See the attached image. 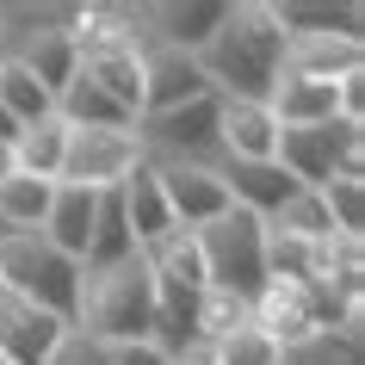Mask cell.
<instances>
[{
    "mask_svg": "<svg viewBox=\"0 0 365 365\" xmlns=\"http://www.w3.org/2000/svg\"><path fill=\"white\" fill-rule=\"evenodd\" d=\"M198 68L211 75L217 99H254L267 106L285 75V31L272 25L267 0H235L223 31L198 50Z\"/></svg>",
    "mask_w": 365,
    "mask_h": 365,
    "instance_id": "1",
    "label": "cell"
},
{
    "mask_svg": "<svg viewBox=\"0 0 365 365\" xmlns=\"http://www.w3.org/2000/svg\"><path fill=\"white\" fill-rule=\"evenodd\" d=\"M75 334H87L93 346H136L155 341V279L143 267V254H130L124 267L81 279V322Z\"/></svg>",
    "mask_w": 365,
    "mask_h": 365,
    "instance_id": "2",
    "label": "cell"
},
{
    "mask_svg": "<svg viewBox=\"0 0 365 365\" xmlns=\"http://www.w3.org/2000/svg\"><path fill=\"white\" fill-rule=\"evenodd\" d=\"M0 291L43 309V316H56V322H68V328L81 322V267L68 254H56L38 230L0 235Z\"/></svg>",
    "mask_w": 365,
    "mask_h": 365,
    "instance_id": "3",
    "label": "cell"
},
{
    "mask_svg": "<svg viewBox=\"0 0 365 365\" xmlns=\"http://www.w3.org/2000/svg\"><path fill=\"white\" fill-rule=\"evenodd\" d=\"M198 242V260H205V285L211 291H230L254 309V297L267 291V223L248 211H223L217 223L192 235Z\"/></svg>",
    "mask_w": 365,
    "mask_h": 365,
    "instance_id": "4",
    "label": "cell"
},
{
    "mask_svg": "<svg viewBox=\"0 0 365 365\" xmlns=\"http://www.w3.org/2000/svg\"><path fill=\"white\" fill-rule=\"evenodd\" d=\"M136 143H143V161L217 168L223 161V106L211 93V99L180 106V112H149V118H136Z\"/></svg>",
    "mask_w": 365,
    "mask_h": 365,
    "instance_id": "5",
    "label": "cell"
},
{
    "mask_svg": "<svg viewBox=\"0 0 365 365\" xmlns=\"http://www.w3.org/2000/svg\"><path fill=\"white\" fill-rule=\"evenodd\" d=\"M143 161L136 130H68V155H62L56 186H87V192H112L130 180V168Z\"/></svg>",
    "mask_w": 365,
    "mask_h": 365,
    "instance_id": "6",
    "label": "cell"
},
{
    "mask_svg": "<svg viewBox=\"0 0 365 365\" xmlns=\"http://www.w3.org/2000/svg\"><path fill=\"white\" fill-rule=\"evenodd\" d=\"M346 143H365V124H346V118H334V124H316V130H279V168L297 180V186H328L334 180V161H341Z\"/></svg>",
    "mask_w": 365,
    "mask_h": 365,
    "instance_id": "7",
    "label": "cell"
},
{
    "mask_svg": "<svg viewBox=\"0 0 365 365\" xmlns=\"http://www.w3.org/2000/svg\"><path fill=\"white\" fill-rule=\"evenodd\" d=\"M155 180H161V198H168L173 211V230H205V223H217V217L230 211V192H223V180H217V168H180V161H149Z\"/></svg>",
    "mask_w": 365,
    "mask_h": 365,
    "instance_id": "8",
    "label": "cell"
},
{
    "mask_svg": "<svg viewBox=\"0 0 365 365\" xmlns=\"http://www.w3.org/2000/svg\"><path fill=\"white\" fill-rule=\"evenodd\" d=\"M211 75L198 68V56H180V50H161V43H143V118L149 112H180L192 99H211Z\"/></svg>",
    "mask_w": 365,
    "mask_h": 365,
    "instance_id": "9",
    "label": "cell"
},
{
    "mask_svg": "<svg viewBox=\"0 0 365 365\" xmlns=\"http://www.w3.org/2000/svg\"><path fill=\"white\" fill-rule=\"evenodd\" d=\"M68 334H75L68 322H56V316H43V309L0 291V359L6 365H50L68 346Z\"/></svg>",
    "mask_w": 365,
    "mask_h": 365,
    "instance_id": "10",
    "label": "cell"
},
{
    "mask_svg": "<svg viewBox=\"0 0 365 365\" xmlns=\"http://www.w3.org/2000/svg\"><path fill=\"white\" fill-rule=\"evenodd\" d=\"M223 19H230V0H186V6H149L143 13V25H155L149 43L180 50V56H198L223 31Z\"/></svg>",
    "mask_w": 365,
    "mask_h": 365,
    "instance_id": "11",
    "label": "cell"
},
{
    "mask_svg": "<svg viewBox=\"0 0 365 365\" xmlns=\"http://www.w3.org/2000/svg\"><path fill=\"white\" fill-rule=\"evenodd\" d=\"M217 180H223V192H230L235 211L260 217V223L279 217V205L297 192V180H291L279 161H217Z\"/></svg>",
    "mask_w": 365,
    "mask_h": 365,
    "instance_id": "12",
    "label": "cell"
},
{
    "mask_svg": "<svg viewBox=\"0 0 365 365\" xmlns=\"http://www.w3.org/2000/svg\"><path fill=\"white\" fill-rule=\"evenodd\" d=\"M267 112L279 118V130H316L341 118V87L334 81H304V75H279Z\"/></svg>",
    "mask_w": 365,
    "mask_h": 365,
    "instance_id": "13",
    "label": "cell"
},
{
    "mask_svg": "<svg viewBox=\"0 0 365 365\" xmlns=\"http://www.w3.org/2000/svg\"><path fill=\"white\" fill-rule=\"evenodd\" d=\"M285 75L341 87V81L365 75V43L359 38H285Z\"/></svg>",
    "mask_w": 365,
    "mask_h": 365,
    "instance_id": "14",
    "label": "cell"
},
{
    "mask_svg": "<svg viewBox=\"0 0 365 365\" xmlns=\"http://www.w3.org/2000/svg\"><path fill=\"white\" fill-rule=\"evenodd\" d=\"M272 25L285 31V38H359L365 13L353 6V0H267Z\"/></svg>",
    "mask_w": 365,
    "mask_h": 365,
    "instance_id": "15",
    "label": "cell"
},
{
    "mask_svg": "<svg viewBox=\"0 0 365 365\" xmlns=\"http://www.w3.org/2000/svg\"><path fill=\"white\" fill-rule=\"evenodd\" d=\"M75 19V13H68ZM6 62H19V68H31L38 75V87L50 99L75 81V68H81V56H75V38H68V25H50V31H25V43L19 50H6Z\"/></svg>",
    "mask_w": 365,
    "mask_h": 365,
    "instance_id": "16",
    "label": "cell"
},
{
    "mask_svg": "<svg viewBox=\"0 0 365 365\" xmlns=\"http://www.w3.org/2000/svg\"><path fill=\"white\" fill-rule=\"evenodd\" d=\"M223 106V161H272L279 155V118L254 99H217Z\"/></svg>",
    "mask_w": 365,
    "mask_h": 365,
    "instance_id": "17",
    "label": "cell"
},
{
    "mask_svg": "<svg viewBox=\"0 0 365 365\" xmlns=\"http://www.w3.org/2000/svg\"><path fill=\"white\" fill-rule=\"evenodd\" d=\"M93 217H99V192H87V186H56V198H50V217H43V242L56 254H68L81 267V254H87V235H93Z\"/></svg>",
    "mask_w": 365,
    "mask_h": 365,
    "instance_id": "18",
    "label": "cell"
},
{
    "mask_svg": "<svg viewBox=\"0 0 365 365\" xmlns=\"http://www.w3.org/2000/svg\"><path fill=\"white\" fill-rule=\"evenodd\" d=\"M118 205H124V223H130L136 248H149V242H161L173 230V211H168V198H161V180H155L149 161L130 168V180L118 186Z\"/></svg>",
    "mask_w": 365,
    "mask_h": 365,
    "instance_id": "19",
    "label": "cell"
},
{
    "mask_svg": "<svg viewBox=\"0 0 365 365\" xmlns=\"http://www.w3.org/2000/svg\"><path fill=\"white\" fill-rule=\"evenodd\" d=\"M56 118L68 124V130H136V118L124 112L106 87H93L81 68H75V81L56 93Z\"/></svg>",
    "mask_w": 365,
    "mask_h": 365,
    "instance_id": "20",
    "label": "cell"
},
{
    "mask_svg": "<svg viewBox=\"0 0 365 365\" xmlns=\"http://www.w3.org/2000/svg\"><path fill=\"white\" fill-rule=\"evenodd\" d=\"M143 267H149L155 285H173V291H205V260H198V242L192 230H168L161 242L143 248Z\"/></svg>",
    "mask_w": 365,
    "mask_h": 365,
    "instance_id": "21",
    "label": "cell"
},
{
    "mask_svg": "<svg viewBox=\"0 0 365 365\" xmlns=\"http://www.w3.org/2000/svg\"><path fill=\"white\" fill-rule=\"evenodd\" d=\"M62 155H68V124H62V118L25 124V130L13 136V168H19L25 180H50V186H56Z\"/></svg>",
    "mask_w": 365,
    "mask_h": 365,
    "instance_id": "22",
    "label": "cell"
},
{
    "mask_svg": "<svg viewBox=\"0 0 365 365\" xmlns=\"http://www.w3.org/2000/svg\"><path fill=\"white\" fill-rule=\"evenodd\" d=\"M267 230H279V235H291V242H334V217H328V205H322V192H309V186H297V192L279 205V217H267Z\"/></svg>",
    "mask_w": 365,
    "mask_h": 365,
    "instance_id": "23",
    "label": "cell"
},
{
    "mask_svg": "<svg viewBox=\"0 0 365 365\" xmlns=\"http://www.w3.org/2000/svg\"><path fill=\"white\" fill-rule=\"evenodd\" d=\"M50 198H56V186H50V180H25V173H13V180L0 186V235H13V230H43Z\"/></svg>",
    "mask_w": 365,
    "mask_h": 365,
    "instance_id": "24",
    "label": "cell"
},
{
    "mask_svg": "<svg viewBox=\"0 0 365 365\" xmlns=\"http://www.w3.org/2000/svg\"><path fill=\"white\" fill-rule=\"evenodd\" d=\"M0 106H6V118H13L19 130H25V124H43V118H56V99L38 87V75L19 68V62H6V56H0Z\"/></svg>",
    "mask_w": 365,
    "mask_h": 365,
    "instance_id": "25",
    "label": "cell"
},
{
    "mask_svg": "<svg viewBox=\"0 0 365 365\" xmlns=\"http://www.w3.org/2000/svg\"><path fill=\"white\" fill-rule=\"evenodd\" d=\"M285 365H365V359H359V322L322 328V334L285 346Z\"/></svg>",
    "mask_w": 365,
    "mask_h": 365,
    "instance_id": "26",
    "label": "cell"
},
{
    "mask_svg": "<svg viewBox=\"0 0 365 365\" xmlns=\"http://www.w3.org/2000/svg\"><path fill=\"white\" fill-rule=\"evenodd\" d=\"M217 346V365H285V346L272 341L267 328H235V334H223V341H211Z\"/></svg>",
    "mask_w": 365,
    "mask_h": 365,
    "instance_id": "27",
    "label": "cell"
},
{
    "mask_svg": "<svg viewBox=\"0 0 365 365\" xmlns=\"http://www.w3.org/2000/svg\"><path fill=\"white\" fill-rule=\"evenodd\" d=\"M254 309L242 304V297H230V291H198V341H223V334H235V328H248Z\"/></svg>",
    "mask_w": 365,
    "mask_h": 365,
    "instance_id": "28",
    "label": "cell"
},
{
    "mask_svg": "<svg viewBox=\"0 0 365 365\" xmlns=\"http://www.w3.org/2000/svg\"><path fill=\"white\" fill-rule=\"evenodd\" d=\"M316 192H322L328 217H334V235H359L365 230V186L359 180H328Z\"/></svg>",
    "mask_w": 365,
    "mask_h": 365,
    "instance_id": "29",
    "label": "cell"
},
{
    "mask_svg": "<svg viewBox=\"0 0 365 365\" xmlns=\"http://www.w3.org/2000/svg\"><path fill=\"white\" fill-rule=\"evenodd\" d=\"M106 365H168V353L155 341H136V346H106Z\"/></svg>",
    "mask_w": 365,
    "mask_h": 365,
    "instance_id": "30",
    "label": "cell"
},
{
    "mask_svg": "<svg viewBox=\"0 0 365 365\" xmlns=\"http://www.w3.org/2000/svg\"><path fill=\"white\" fill-rule=\"evenodd\" d=\"M50 365H106V346H93L87 334H68V346H62Z\"/></svg>",
    "mask_w": 365,
    "mask_h": 365,
    "instance_id": "31",
    "label": "cell"
},
{
    "mask_svg": "<svg viewBox=\"0 0 365 365\" xmlns=\"http://www.w3.org/2000/svg\"><path fill=\"white\" fill-rule=\"evenodd\" d=\"M168 365H217V346L211 341H186L180 353H168Z\"/></svg>",
    "mask_w": 365,
    "mask_h": 365,
    "instance_id": "32",
    "label": "cell"
},
{
    "mask_svg": "<svg viewBox=\"0 0 365 365\" xmlns=\"http://www.w3.org/2000/svg\"><path fill=\"white\" fill-rule=\"evenodd\" d=\"M13 173H19V168H13V143H0V186H6Z\"/></svg>",
    "mask_w": 365,
    "mask_h": 365,
    "instance_id": "33",
    "label": "cell"
},
{
    "mask_svg": "<svg viewBox=\"0 0 365 365\" xmlns=\"http://www.w3.org/2000/svg\"><path fill=\"white\" fill-rule=\"evenodd\" d=\"M13 136H19V124H13V118H6V106H0V143H13Z\"/></svg>",
    "mask_w": 365,
    "mask_h": 365,
    "instance_id": "34",
    "label": "cell"
},
{
    "mask_svg": "<svg viewBox=\"0 0 365 365\" xmlns=\"http://www.w3.org/2000/svg\"><path fill=\"white\" fill-rule=\"evenodd\" d=\"M0 365H6V359H0Z\"/></svg>",
    "mask_w": 365,
    "mask_h": 365,
    "instance_id": "35",
    "label": "cell"
}]
</instances>
